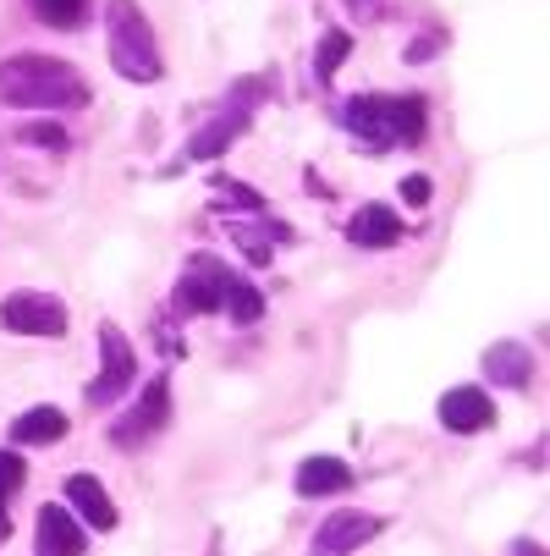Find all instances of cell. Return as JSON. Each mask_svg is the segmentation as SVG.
Segmentation results:
<instances>
[{"label": "cell", "mask_w": 550, "mask_h": 556, "mask_svg": "<svg viewBox=\"0 0 550 556\" xmlns=\"http://www.w3.org/2000/svg\"><path fill=\"white\" fill-rule=\"evenodd\" d=\"M89 100V77L61 55L17 50L0 61V105L12 111H84Z\"/></svg>", "instance_id": "obj_1"}, {"label": "cell", "mask_w": 550, "mask_h": 556, "mask_svg": "<svg viewBox=\"0 0 550 556\" xmlns=\"http://www.w3.org/2000/svg\"><path fill=\"white\" fill-rule=\"evenodd\" d=\"M336 122L369 149V154H391V149H419L430 122H424V100L413 94H353L336 105Z\"/></svg>", "instance_id": "obj_2"}, {"label": "cell", "mask_w": 550, "mask_h": 556, "mask_svg": "<svg viewBox=\"0 0 550 556\" xmlns=\"http://www.w3.org/2000/svg\"><path fill=\"white\" fill-rule=\"evenodd\" d=\"M177 314H231L238 326H254L265 314V298L215 254H193L177 281Z\"/></svg>", "instance_id": "obj_3"}, {"label": "cell", "mask_w": 550, "mask_h": 556, "mask_svg": "<svg viewBox=\"0 0 550 556\" xmlns=\"http://www.w3.org/2000/svg\"><path fill=\"white\" fill-rule=\"evenodd\" d=\"M105 55H111V72L127 77V84H161L166 77L161 39H154L138 0H111L105 7Z\"/></svg>", "instance_id": "obj_4"}, {"label": "cell", "mask_w": 550, "mask_h": 556, "mask_svg": "<svg viewBox=\"0 0 550 556\" xmlns=\"http://www.w3.org/2000/svg\"><path fill=\"white\" fill-rule=\"evenodd\" d=\"M0 326H7L12 337H39V342H55L66 337L72 314L55 292H7L0 298Z\"/></svg>", "instance_id": "obj_5"}, {"label": "cell", "mask_w": 550, "mask_h": 556, "mask_svg": "<svg viewBox=\"0 0 550 556\" xmlns=\"http://www.w3.org/2000/svg\"><path fill=\"white\" fill-rule=\"evenodd\" d=\"M132 380H138V353H132V342L105 320L100 326V375L89 380V403L94 408H111V403H121V396L132 391Z\"/></svg>", "instance_id": "obj_6"}, {"label": "cell", "mask_w": 550, "mask_h": 556, "mask_svg": "<svg viewBox=\"0 0 550 556\" xmlns=\"http://www.w3.org/2000/svg\"><path fill=\"white\" fill-rule=\"evenodd\" d=\"M374 534H385V518H380V513L342 507V513H331L320 529H314L308 556H358L363 545H374Z\"/></svg>", "instance_id": "obj_7"}, {"label": "cell", "mask_w": 550, "mask_h": 556, "mask_svg": "<svg viewBox=\"0 0 550 556\" xmlns=\"http://www.w3.org/2000/svg\"><path fill=\"white\" fill-rule=\"evenodd\" d=\"M166 419H171V380L166 375H154V386H143V396L132 403V414H121V419H111V441L116 446H143L154 430H166Z\"/></svg>", "instance_id": "obj_8"}, {"label": "cell", "mask_w": 550, "mask_h": 556, "mask_svg": "<svg viewBox=\"0 0 550 556\" xmlns=\"http://www.w3.org/2000/svg\"><path fill=\"white\" fill-rule=\"evenodd\" d=\"M435 414H440V430H451V435H485L496 425V403L485 386H451Z\"/></svg>", "instance_id": "obj_9"}, {"label": "cell", "mask_w": 550, "mask_h": 556, "mask_svg": "<svg viewBox=\"0 0 550 556\" xmlns=\"http://www.w3.org/2000/svg\"><path fill=\"white\" fill-rule=\"evenodd\" d=\"M34 545H39V556H84L89 534H84V523L72 518V507L50 502V507H39V518H34Z\"/></svg>", "instance_id": "obj_10"}, {"label": "cell", "mask_w": 550, "mask_h": 556, "mask_svg": "<svg viewBox=\"0 0 550 556\" xmlns=\"http://www.w3.org/2000/svg\"><path fill=\"white\" fill-rule=\"evenodd\" d=\"M402 237H408V226H402V215L391 210V204H363L347 220V243L353 249H397Z\"/></svg>", "instance_id": "obj_11"}, {"label": "cell", "mask_w": 550, "mask_h": 556, "mask_svg": "<svg viewBox=\"0 0 550 556\" xmlns=\"http://www.w3.org/2000/svg\"><path fill=\"white\" fill-rule=\"evenodd\" d=\"M353 485V468L347 457H303L297 473H292V491L303 502H320V496H342Z\"/></svg>", "instance_id": "obj_12"}, {"label": "cell", "mask_w": 550, "mask_h": 556, "mask_svg": "<svg viewBox=\"0 0 550 556\" xmlns=\"http://www.w3.org/2000/svg\"><path fill=\"white\" fill-rule=\"evenodd\" d=\"M479 369H485L490 386H507V391H528L534 386V353L523 342H490Z\"/></svg>", "instance_id": "obj_13"}, {"label": "cell", "mask_w": 550, "mask_h": 556, "mask_svg": "<svg viewBox=\"0 0 550 556\" xmlns=\"http://www.w3.org/2000/svg\"><path fill=\"white\" fill-rule=\"evenodd\" d=\"M66 507L89 529H116V502L105 496V485L94 480V473H66Z\"/></svg>", "instance_id": "obj_14"}, {"label": "cell", "mask_w": 550, "mask_h": 556, "mask_svg": "<svg viewBox=\"0 0 550 556\" xmlns=\"http://www.w3.org/2000/svg\"><path fill=\"white\" fill-rule=\"evenodd\" d=\"M243 132H248V105H226L209 127H199L188 138V161H215V154H226Z\"/></svg>", "instance_id": "obj_15"}, {"label": "cell", "mask_w": 550, "mask_h": 556, "mask_svg": "<svg viewBox=\"0 0 550 556\" xmlns=\"http://www.w3.org/2000/svg\"><path fill=\"white\" fill-rule=\"evenodd\" d=\"M61 435H66V414L50 408V403H39V408H28L23 419H12V441H17V446H50V441H61Z\"/></svg>", "instance_id": "obj_16"}, {"label": "cell", "mask_w": 550, "mask_h": 556, "mask_svg": "<svg viewBox=\"0 0 550 556\" xmlns=\"http://www.w3.org/2000/svg\"><path fill=\"white\" fill-rule=\"evenodd\" d=\"M347 50H353V34H347V28H325L320 45H314V72L331 84V77L342 72V61H347Z\"/></svg>", "instance_id": "obj_17"}, {"label": "cell", "mask_w": 550, "mask_h": 556, "mask_svg": "<svg viewBox=\"0 0 550 556\" xmlns=\"http://www.w3.org/2000/svg\"><path fill=\"white\" fill-rule=\"evenodd\" d=\"M34 17H39L44 28L72 34V28H84V17H89V0H34Z\"/></svg>", "instance_id": "obj_18"}, {"label": "cell", "mask_w": 550, "mask_h": 556, "mask_svg": "<svg viewBox=\"0 0 550 556\" xmlns=\"http://www.w3.org/2000/svg\"><path fill=\"white\" fill-rule=\"evenodd\" d=\"M17 138H23V143H34V149H44V154H66V149H72V138H66V127H61V122H23V127H17Z\"/></svg>", "instance_id": "obj_19"}, {"label": "cell", "mask_w": 550, "mask_h": 556, "mask_svg": "<svg viewBox=\"0 0 550 556\" xmlns=\"http://www.w3.org/2000/svg\"><path fill=\"white\" fill-rule=\"evenodd\" d=\"M23 480H28L23 457H17V452H0V534H7V502L23 491Z\"/></svg>", "instance_id": "obj_20"}, {"label": "cell", "mask_w": 550, "mask_h": 556, "mask_svg": "<svg viewBox=\"0 0 550 556\" xmlns=\"http://www.w3.org/2000/svg\"><path fill=\"white\" fill-rule=\"evenodd\" d=\"M402 204L424 210L430 204V177H402Z\"/></svg>", "instance_id": "obj_21"}, {"label": "cell", "mask_w": 550, "mask_h": 556, "mask_svg": "<svg viewBox=\"0 0 550 556\" xmlns=\"http://www.w3.org/2000/svg\"><path fill=\"white\" fill-rule=\"evenodd\" d=\"M347 12H353L358 23H374V17L385 12V0H347Z\"/></svg>", "instance_id": "obj_22"}, {"label": "cell", "mask_w": 550, "mask_h": 556, "mask_svg": "<svg viewBox=\"0 0 550 556\" xmlns=\"http://www.w3.org/2000/svg\"><path fill=\"white\" fill-rule=\"evenodd\" d=\"M440 45H446V39H440V34H430V39H413V45H408V61H413V66H419V61H424V55H435V50H440Z\"/></svg>", "instance_id": "obj_23"}, {"label": "cell", "mask_w": 550, "mask_h": 556, "mask_svg": "<svg viewBox=\"0 0 550 556\" xmlns=\"http://www.w3.org/2000/svg\"><path fill=\"white\" fill-rule=\"evenodd\" d=\"M512 556H539V551H534V540H517V545H512Z\"/></svg>", "instance_id": "obj_24"}]
</instances>
